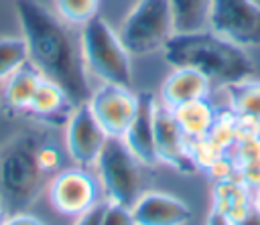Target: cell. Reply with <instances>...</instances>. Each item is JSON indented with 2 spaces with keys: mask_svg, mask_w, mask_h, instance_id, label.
Segmentation results:
<instances>
[{
  "mask_svg": "<svg viewBox=\"0 0 260 225\" xmlns=\"http://www.w3.org/2000/svg\"><path fill=\"white\" fill-rule=\"evenodd\" d=\"M16 18L28 51V63L49 81L57 83L73 101L87 103L91 85L81 55L79 32L37 0H16Z\"/></svg>",
  "mask_w": 260,
  "mask_h": 225,
  "instance_id": "obj_1",
  "label": "cell"
},
{
  "mask_svg": "<svg viewBox=\"0 0 260 225\" xmlns=\"http://www.w3.org/2000/svg\"><path fill=\"white\" fill-rule=\"evenodd\" d=\"M162 57L171 67L197 69L221 87L250 79L254 73V61L246 49L219 36L211 28L175 32L162 47Z\"/></svg>",
  "mask_w": 260,
  "mask_h": 225,
  "instance_id": "obj_2",
  "label": "cell"
},
{
  "mask_svg": "<svg viewBox=\"0 0 260 225\" xmlns=\"http://www.w3.org/2000/svg\"><path fill=\"white\" fill-rule=\"evenodd\" d=\"M39 144V136L18 132L0 146V207L6 215L26 211L45 186L47 174L37 160Z\"/></svg>",
  "mask_w": 260,
  "mask_h": 225,
  "instance_id": "obj_3",
  "label": "cell"
},
{
  "mask_svg": "<svg viewBox=\"0 0 260 225\" xmlns=\"http://www.w3.org/2000/svg\"><path fill=\"white\" fill-rule=\"evenodd\" d=\"M79 41L83 63L91 77L100 79L102 83L130 87L132 55L124 47L118 30H114L104 16L95 14L91 20H87L79 30Z\"/></svg>",
  "mask_w": 260,
  "mask_h": 225,
  "instance_id": "obj_4",
  "label": "cell"
},
{
  "mask_svg": "<svg viewBox=\"0 0 260 225\" xmlns=\"http://www.w3.org/2000/svg\"><path fill=\"white\" fill-rule=\"evenodd\" d=\"M98 180L102 184L104 201L132 207L144 193V164L128 150L122 138H108L98 160Z\"/></svg>",
  "mask_w": 260,
  "mask_h": 225,
  "instance_id": "obj_5",
  "label": "cell"
},
{
  "mask_svg": "<svg viewBox=\"0 0 260 225\" xmlns=\"http://www.w3.org/2000/svg\"><path fill=\"white\" fill-rule=\"evenodd\" d=\"M118 34L132 57L162 51L167 41L175 34L169 0H136L132 10L124 16Z\"/></svg>",
  "mask_w": 260,
  "mask_h": 225,
  "instance_id": "obj_6",
  "label": "cell"
},
{
  "mask_svg": "<svg viewBox=\"0 0 260 225\" xmlns=\"http://www.w3.org/2000/svg\"><path fill=\"white\" fill-rule=\"evenodd\" d=\"M49 201L61 215L77 217L104 201L102 184L85 166L61 168L49 182Z\"/></svg>",
  "mask_w": 260,
  "mask_h": 225,
  "instance_id": "obj_7",
  "label": "cell"
},
{
  "mask_svg": "<svg viewBox=\"0 0 260 225\" xmlns=\"http://www.w3.org/2000/svg\"><path fill=\"white\" fill-rule=\"evenodd\" d=\"M207 28L240 47H260V4L256 0H211Z\"/></svg>",
  "mask_w": 260,
  "mask_h": 225,
  "instance_id": "obj_8",
  "label": "cell"
},
{
  "mask_svg": "<svg viewBox=\"0 0 260 225\" xmlns=\"http://www.w3.org/2000/svg\"><path fill=\"white\" fill-rule=\"evenodd\" d=\"M87 105L108 138H122L136 116L138 93H132L126 85L102 83L91 91Z\"/></svg>",
  "mask_w": 260,
  "mask_h": 225,
  "instance_id": "obj_9",
  "label": "cell"
},
{
  "mask_svg": "<svg viewBox=\"0 0 260 225\" xmlns=\"http://www.w3.org/2000/svg\"><path fill=\"white\" fill-rule=\"evenodd\" d=\"M106 140L108 134L93 118L89 105L87 103L75 105V109L71 111L65 124V148L69 158L77 166L89 168L95 164Z\"/></svg>",
  "mask_w": 260,
  "mask_h": 225,
  "instance_id": "obj_10",
  "label": "cell"
},
{
  "mask_svg": "<svg viewBox=\"0 0 260 225\" xmlns=\"http://www.w3.org/2000/svg\"><path fill=\"white\" fill-rule=\"evenodd\" d=\"M154 148L160 164H167L181 174H195L199 170L191 158L189 140L181 132L171 107L160 101L154 111Z\"/></svg>",
  "mask_w": 260,
  "mask_h": 225,
  "instance_id": "obj_11",
  "label": "cell"
},
{
  "mask_svg": "<svg viewBox=\"0 0 260 225\" xmlns=\"http://www.w3.org/2000/svg\"><path fill=\"white\" fill-rule=\"evenodd\" d=\"M130 209L136 225H185L193 215L183 199L160 191H144Z\"/></svg>",
  "mask_w": 260,
  "mask_h": 225,
  "instance_id": "obj_12",
  "label": "cell"
},
{
  "mask_svg": "<svg viewBox=\"0 0 260 225\" xmlns=\"http://www.w3.org/2000/svg\"><path fill=\"white\" fill-rule=\"evenodd\" d=\"M156 97L152 93H138V109L136 116L122 136L128 150L146 166L154 168L158 166V156L154 148V111H156Z\"/></svg>",
  "mask_w": 260,
  "mask_h": 225,
  "instance_id": "obj_13",
  "label": "cell"
},
{
  "mask_svg": "<svg viewBox=\"0 0 260 225\" xmlns=\"http://www.w3.org/2000/svg\"><path fill=\"white\" fill-rule=\"evenodd\" d=\"M43 75L26 61L0 83V107L6 116L26 114Z\"/></svg>",
  "mask_w": 260,
  "mask_h": 225,
  "instance_id": "obj_14",
  "label": "cell"
},
{
  "mask_svg": "<svg viewBox=\"0 0 260 225\" xmlns=\"http://www.w3.org/2000/svg\"><path fill=\"white\" fill-rule=\"evenodd\" d=\"M73 109L75 105L69 95L57 83L43 77L26 109V116H32L35 120L49 126H65Z\"/></svg>",
  "mask_w": 260,
  "mask_h": 225,
  "instance_id": "obj_15",
  "label": "cell"
},
{
  "mask_svg": "<svg viewBox=\"0 0 260 225\" xmlns=\"http://www.w3.org/2000/svg\"><path fill=\"white\" fill-rule=\"evenodd\" d=\"M211 81L199 73L197 69L191 67H179L175 69L160 87V103L167 107H177L185 101L191 99H201V97H209L211 93Z\"/></svg>",
  "mask_w": 260,
  "mask_h": 225,
  "instance_id": "obj_16",
  "label": "cell"
},
{
  "mask_svg": "<svg viewBox=\"0 0 260 225\" xmlns=\"http://www.w3.org/2000/svg\"><path fill=\"white\" fill-rule=\"evenodd\" d=\"M211 207L228 215L232 221L240 223L252 209V186L246 184L238 174L213 180L211 186Z\"/></svg>",
  "mask_w": 260,
  "mask_h": 225,
  "instance_id": "obj_17",
  "label": "cell"
},
{
  "mask_svg": "<svg viewBox=\"0 0 260 225\" xmlns=\"http://www.w3.org/2000/svg\"><path fill=\"white\" fill-rule=\"evenodd\" d=\"M171 111H173L181 132L185 134V138L189 142L205 138L209 134L213 120H215V107L211 105V101L207 97L185 101V103L173 107Z\"/></svg>",
  "mask_w": 260,
  "mask_h": 225,
  "instance_id": "obj_18",
  "label": "cell"
},
{
  "mask_svg": "<svg viewBox=\"0 0 260 225\" xmlns=\"http://www.w3.org/2000/svg\"><path fill=\"white\" fill-rule=\"evenodd\" d=\"M236 162V174L252 189L260 184V136L238 140L230 150Z\"/></svg>",
  "mask_w": 260,
  "mask_h": 225,
  "instance_id": "obj_19",
  "label": "cell"
},
{
  "mask_svg": "<svg viewBox=\"0 0 260 225\" xmlns=\"http://www.w3.org/2000/svg\"><path fill=\"white\" fill-rule=\"evenodd\" d=\"M175 32H191L207 28L211 0H169Z\"/></svg>",
  "mask_w": 260,
  "mask_h": 225,
  "instance_id": "obj_20",
  "label": "cell"
},
{
  "mask_svg": "<svg viewBox=\"0 0 260 225\" xmlns=\"http://www.w3.org/2000/svg\"><path fill=\"white\" fill-rule=\"evenodd\" d=\"M228 93V107L240 116H250L260 124V81L244 79L223 85Z\"/></svg>",
  "mask_w": 260,
  "mask_h": 225,
  "instance_id": "obj_21",
  "label": "cell"
},
{
  "mask_svg": "<svg viewBox=\"0 0 260 225\" xmlns=\"http://www.w3.org/2000/svg\"><path fill=\"white\" fill-rule=\"evenodd\" d=\"M55 14L73 24L83 26L87 20H91L100 10V0H53Z\"/></svg>",
  "mask_w": 260,
  "mask_h": 225,
  "instance_id": "obj_22",
  "label": "cell"
},
{
  "mask_svg": "<svg viewBox=\"0 0 260 225\" xmlns=\"http://www.w3.org/2000/svg\"><path fill=\"white\" fill-rule=\"evenodd\" d=\"M26 61L28 51L22 36H0V83Z\"/></svg>",
  "mask_w": 260,
  "mask_h": 225,
  "instance_id": "obj_23",
  "label": "cell"
},
{
  "mask_svg": "<svg viewBox=\"0 0 260 225\" xmlns=\"http://www.w3.org/2000/svg\"><path fill=\"white\" fill-rule=\"evenodd\" d=\"M207 138L225 152H230L234 148V144L238 142V138H236V114L228 105L221 109H215V120L209 128Z\"/></svg>",
  "mask_w": 260,
  "mask_h": 225,
  "instance_id": "obj_24",
  "label": "cell"
},
{
  "mask_svg": "<svg viewBox=\"0 0 260 225\" xmlns=\"http://www.w3.org/2000/svg\"><path fill=\"white\" fill-rule=\"evenodd\" d=\"M189 152H191V158L195 160L197 168L205 172V168H207L217 156H221L225 150H221L219 146H215V144L205 136V138H199V140H191V142H189Z\"/></svg>",
  "mask_w": 260,
  "mask_h": 225,
  "instance_id": "obj_25",
  "label": "cell"
},
{
  "mask_svg": "<svg viewBox=\"0 0 260 225\" xmlns=\"http://www.w3.org/2000/svg\"><path fill=\"white\" fill-rule=\"evenodd\" d=\"M37 160L45 174H57L63 166V152L57 144L49 140H41L39 150H37Z\"/></svg>",
  "mask_w": 260,
  "mask_h": 225,
  "instance_id": "obj_26",
  "label": "cell"
},
{
  "mask_svg": "<svg viewBox=\"0 0 260 225\" xmlns=\"http://www.w3.org/2000/svg\"><path fill=\"white\" fill-rule=\"evenodd\" d=\"M102 225H136V223H134V217H132V209L130 207H124V205L106 201Z\"/></svg>",
  "mask_w": 260,
  "mask_h": 225,
  "instance_id": "obj_27",
  "label": "cell"
},
{
  "mask_svg": "<svg viewBox=\"0 0 260 225\" xmlns=\"http://www.w3.org/2000/svg\"><path fill=\"white\" fill-rule=\"evenodd\" d=\"M207 176L211 180H221V178H228V176H234L236 174V162L232 158V152H223L221 156H217L207 168H205Z\"/></svg>",
  "mask_w": 260,
  "mask_h": 225,
  "instance_id": "obj_28",
  "label": "cell"
},
{
  "mask_svg": "<svg viewBox=\"0 0 260 225\" xmlns=\"http://www.w3.org/2000/svg\"><path fill=\"white\" fill-rule=\"evenodd\" d=\"M104 207H106V201H102V203H100V205H95L93 209H89V211H85V213L77 215L73 225H102Z\"/></svg>",
  "mask_w": 260,
  "mask_h": 225,
  "instance_id": "obj_29",
  "label": "cell"
},
{
  "mask_svg": "<svg viewBox=\"0 0 260 225\" xmlns=\"http://www.w3.org/2000/svg\"><path fill=\"white\" fill-rule=\"evenodd\" d=\"M4 225H47L45 221H41L39 217L35 215H28L26 211H20V213H12L6 217Z\"/></svg>",
  "mask_w": 260,
  "mask_h": 225,
  "instance_id": "obj_30",
  "label": "cell"
},
{
  "mask_svg": "<svg viewBox=\"0 0 260 225\" xmlns=\"http://www.w3.org/2000/svg\"><path fill=\"white\" fill-rule=\"evenodd\" d=\"M205 225H238L236 221H232L228 215H223L221 211H217V209H209V215H207V219H205Z\"/></svg>",
  "mask_w": 260,
  "mask_h": 225,
  "instance_id": "obj_31",
  "label": "cell"
},
{
  "mask_svg": "<svg viewBox=\"0 0 260 225\" xmlns=\"http://www.w3.org/2000/svg\"><path fill=\"white\" fill-rule=\"evenodd\" d=\"M238 225H260V213H258L256 209H252V211H250Z\"/></svg>",
  "mask_w": 260,
  "mask_h": 225,
  "instance_id": "obj_32",
  "label": "cell"
},
{
  "mask_svg": "<svg viewBox=\"0 0 260 225\" xmlns=\"http://www.w3.org/2000/svg\"><path fill=\"white\" fill-rule=\"evenodd\" d=\"M252 205H254V209L260 213V184L252 189Z\"/></svg>",
  "mask_w": 260,
  "mask_h": 225,
  "instance_id": "obj_33",
  "label": "cell"
},
{
  "mask_svg": "<svg viewBox=\"0 0 260 225\" xmlns=\"http://www.w3.org/2000/svg\"><path fill=\"white\" fill-rule=\"evenodd\" d=\"M6 217H8V215H6V211H4L2 207H0V225H4V221H6Z\"/></svg>",
  "mask_w": 260,
  "mask_h": 225,
  "instance_id": "obj_34",
  "label": "cell"
}]
</instances>
